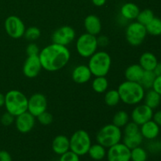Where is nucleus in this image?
Instances as JSON below:
<instances>
[{
    "mask_svg": "<svg viewBox=\"0 0 161 161\" xmlns=\"http://www.w3.org/2000/svg\"><path fill=\"white\" fill-rule=\"evenodd\" d=\"M36 118L29 112H25L15 117V126L17 130L22 134L29 133L35 127Z\"/></svg>",
    "mask_w": 161,
    "mask_h": 161,
    "instance_id": "15",
    "label": "nucleus"
},
{
    "mask_svg": "<svg viewBox=\"0 0 161 161\" xmlns=\"http://www.w3.org/2000/svg\"><path fill=\"white\" fill-rule=\"evenodd\" d=\"M39 58L42 69L53 72L61 70L69 64L71 53L67 47L52 42L40 50Z\"/></svg>",
    "mask_w": 161,
    "mask_h": 161,
    "instance_id": "1",
    "label": "nucleus"
},
{
    "mask_svg": "<svg viewBox=\"0 0 161 161\" xmlns=\"http://www.w3.org/2000/svg\"><path fill=\"white\" fill-rule=\"evenodd\" d=\"M148 149L152 153L158 152V151H160L161 149L160 143L158 142L154 141V140H151V142L148 146Z\"/></svg>",
    "mask_w": 161,
    "mask_h": 161,
    "instance_id": "39",
    "label": "nucleus"
},
{
    "mask_svg": "<svg viewBox=\"0 0 161 161\" xmlns=\"http://www.w3.org/2000/svg\"><path fill=\"white\" fill-rule=\"evenodd\" d=\"M42 69L39 55L28 56L23 64V74L28 79H34L39 75Z\"/></svg>",
    "mask_w": 161,
    "mask_h": 161,
    "instance_id": "14",
    "label": "nucleus"
},
{
    "mask_svg": "<svg viewBox=\"0 0 161 161\" xmlns=\"http://www.w3.org/2000/svg\"><path fill=\"white\" fill-rule=\"evenodd\" d=\"M47 105L48 102L46 96L42 93H35L28 97V112L37 117L41 113L47 111Z\"/></svg>",
    "mask_w": 161,
    "mask_h": 161,
    "instance_id": "11",
    "label": "nucleus"
},
{
    "mask_svg": "<svg viewBox=\"0 0 161 161\" xmlns=\"http://www.w3.org/2000/svg\"><path fill=\"white\" fill-rule=\"evenodd\" d=\"M140 12V9L135 3H124L120 8L119 14L127 21L135 20Z\"/></svg>",
    "mask_w": 161,
    "mask_h": 161,
    "instance_id": "20",
    "label": "nucleus"
},
{
    "mask_svg": "<svg viewBox=\"0 0 161 161\" xmlns=\"http://www.w3.org/2000/svg\"><path fill=\"white\" fill-rule=\"evenodd\" d=\"M160 146H161V141L160 142Z\"/></svg>",
    "mask_w": 161,
    "mask_h": 161,
    "instance_id": "48",
    "label": "nucleus"
},
{
    "mask_svg": "<svg viewBox=\"0 0 161 161\" xmlns=\"http://www.w3.org/2000/svg\"><path fill=\"white\" fill-rule=\"evenodd\" d=\"M93 3V4L96 6H98V7H101V6H103L105 4L107 0H91Z\"/></svg>",
    "mask_w": 161,
    "mask_h": 161,
    "instance_id": "44",
    "label": "nucleus"
},
{
    "mask_svg": "<svg viewBox=\"0 0 161 161\" xmlns=\"http://www.w3.org/2000/svg\"><path fill=\"white\" fill-rule=\"evenodd\" d=\"M101 161H108V160H101Z\"/></svg>",
    "mask_w": 161,
    "mask_h": 161,
    "instance_id": "47",
    "label": "nucleus"
},
{
    "mask_svg": "<svg viewBox=\"0 0 161 161\" xmlns=\"http://www.w3.org/2000/svg\"><path fill=\"white\" fill-rule=\"evenodd\" d=\"M0 161H12V157L6 150H0Z\"/></svg>",
    "mask_w": 161,
    "mask_h": 161,
    "instance_id": "42",
    "label": "nucleus"
},
{
    "mask_svg": "<svg viewBox=\"0 0 161 161\" xmlns=\"http://www.w3.org/2000/svg\"><path fill=\"white\" fill-rule=\"evenodd\" d=\"M130 119V116L125 110H119L117 113H115L113 118V124L116 127H124Z\"/></svg>",
    "mask_w": 161,
    "mask_h": 161,
    "instance_id": "28",
    "label": "nucleus"
},
{
    "mask_svg": "<svg viewBox=\"0 0 161 161\" xmlns=\"http://www.w3.org/2000/svg\"><path fill=\"white\" fill-rule=\"evenodd\" d=\"M106 157L108 161H130V149L119 142L108 148Z\"/></svg>",
    "mask_w": 161,
    "mask_h": 161,
    "instance_id": "12",
    "label": "nucleus"
},
{
    "mask_svg": "<svg viewBox=\"0 0 161 161\" xmlns=\"http://www.w3.org/2000/svg\"><path fill=\"white\" fill-rule=\"evenodd\" d=\"M154 17H155V16H154L153 12L151 9H143V10L142 11L140 10L136 20L137 21L139 22L140 24H142V25L146 26L147 24H149V22L153 19Z\"/></svg>",
    "mask_w": 161,
    "mask_h": 161,
    "instance_id": "32",
    "label": "nucleus"
},
{
    "mask_svg": "<svg viewBox=\"0 0 161 161\" xmlns=\"http://www.w3.org/2000/svg\"><path fill=\"white\" fill-rule=\"evenodd\" d=\"M120 102L127 105H136L144 99L146 90L138 82L125 80L117 88Z\"/></svg>",
    "mask_w": 161,
    "mask_h": 161,
    "instance_id": "2",
    "label": "nucleus"
},
{
    "mask_svg": "<svg viewBox=\"0 0 161 161\" xmlns=\"http://www.w3.org/2000/svg\"><path fill=\"white\" fill-rule=\"evenodd\" d=\"M92 73L86 64H79L75 66L72 72V79L78 84H84L91 80Z\"/></svg>",
    "mask_w": 161,
    "mask_h": 161,
    "instance_id": "16",
    "label": "nucleus"
},
{
    "mask_svg": "<svg viewBox=\"0 0 161 161\" xmlns=\"http://www.w3.org/2000/svg\"><path fill=\"white\" fill-rule=\"evenodd\" d=\"M41 36V31L39 28L36 26H31L29 28H26L25 31V39L28 41H35L39 39Z\"/></svg>",
    "mask_w": 161,
    "mask_h": 161,
    "instance_id": "33",
    "label": "nucleus"
},
{
    "mask_svg": "<svg viewBox=\"0 0 161 161\" xmlns=\"http://www.w3.org/2000/svg\"><path fill=\"white\" fill-rule=\"evenodd\" d=\"M4 27L8 36L15 39L23 37L26 29L23 20L15 15H11L6 17Z\"/></svg>",
    "mask_w": 161,
    "mask_h": 161,
    "instance_id": "9",
    "label": "nucleus"
},
{
    "mask_svg": "<svg viewBox=\"0 0 161 161\" xmlns=\"http://www.w3.org/2000/svg\"><path fill=\"white\" fill-rule=\"evenodd\" d=\"M152 89L161 95V75L156 76Z\"/></svg>",
    "mask_w": 161,
    "mask_h": 161,
    "instance_id": "40",
    "label": "nucleus"
},
{
    "mask_svg": "<svg viewBox=\"0 0 161 161\" xmlns=\"http://www.w3.org/2000/svg\"><path fill=\"white\" fill-rule=\"evenodd\" d=\"M153 119L158 124L160 127H161V110L156 112L153 113Z\"/></svg>",
    "mask_w": 161,
    "mask_h": 161,
    "instance_id": "43",
    "label": "nucleus"
},
{
    "mask_svg": "<svg viewBox=\"0 0 161 161\" xmlns=\"http://www.w3.org/2000/svg\"><path fill=\"white\" fill-rule=\"evenodd\" d=\"M148 153L145 149L138 146L130 149V160L131 161H146Z\"/></svg>",
    "mask_w": 161,
    "mask_h": 161,
    "instance_id": "31",
    "label": "nucleus"
},
{
    "mask_svg": "<svg viewBox=\"0 0 161 161\" xmlns=\"http://www.w3.org/2000/svg\"><path fill=\"white\" fill-rule=\"evenodd\" d=\"M153 72L155 73V75H157V76H158V75H161V62H159L158 61L157 66H156L155 69H154Z\"/></svg>",
    "mask_w": 161,
    "mask_h": 161,
    "instance_id": "45",
    "label": "nucleus"
},
{
    "mask_svg": "<svg viewBox=\"0 0 161 161\" xmlns=\"http://www.w3.org/2000/svg\"><path fill=\"white\" fill-rule=\"evenodd\" d=\"M156 76L157 75H155L153 71H145L141 80L139 81V83L143 86L145 90L152 89Z\"/></svg>",
    "mask_w": 161,
    "mask_h": 161,
    "instance_id": "30",
    "label": "nucleus"
},
{
    "mask_svg": "<svg viewBox=\"0 0 161 161\" xmlns=\"http://www.w3.org/2000/svg\"><path fill=\"white\" fill-rule=\"evenodd\" d=\"M126 39L130 45L133 47L140 46L147 36L146 26L139 22H131L127 26L125 30Z\"/></svg>",
    "mask_w": 161,
    "mask_h": 161,
    "instance_id": "8",
    "label": "nucleus"
},
{
    "mask_svg": "<svg viewBox=\"0 0 161 161\" xmlns=\"http://www.w3.org/2000/svg\"><path fill=\"white\" fill-rule=\"evenodd\" d=\"M59 161H80V156L77 155L72 151L69 150L68 152L61 155Z\"/></svg>",
    "mask_w": 161,
    "mask_h": 161,
    "instance_id": "36",
    "label": "nucleus"
},
{
    "mask_svg": "<svg viewBox=\"0 0 161 161\" xmlns=\"http://www.w3.org/2000/svg\"><path fill=\"white\" fill-rule=\"evenodd\" d=\"M87 65L94 76H106L112 67V58L105 50L96 51L89 58Z\"/></svg>",
    "mask_w": 161,
    "mask_h": 161,
    "instance_id": "4",
    "label": "nucleus"
},
{
    "mask_svg": "<svg viewBox=\"0 0 161 161\" xmlns=\"http://www.w3.org/2000/svg\"><path fill=\"white\" fill-rule=\"evenodd\" d=\"M52 150L57 155H62L70 150L69 138L63 135H59L53 138L52 142Z\"/></svg>",
    "mask_w": 161,
    "mask_h": 161,
    "instance_id": "19",
    "label": "nucleus"
},
{
    "mask_svg": "<svg viewBox=\"0 0 161 161\" xmlns=\"http://www.w3.org/2000/svg\"><path fill=\"white\" fill-rule=\"evenodd\" d=\"M36 118H37V120L39 121V124L43 126H48L51 124L53 119V116L47 111H45L44 113H41Z\"/></svg>",
    "mask_w": 161,
    "mask_h": 161,
    "instance_id": "35",
    "label": "nucleus"
},
{
    "mask_svg": "<svg viewBox=\"0 0 161 161\" xmlns=\"http://www.w3.org/2000/svg\"><path fill=\"white\" fill-rule=\"evenodd\" d=\"M153 109L149 108L145 104H138L134 108L130 113L131 120L138 126L142 125L147 121L153 119Z\"/></svg>",
    "mask_w": 161,
    "mask_h": 161,
    "instance_id": "13",
    "label": "nucleus"
},
{
    "mask_svg": "<svg viewBox=\"0 0 161 161\" xmlns=\"http://www.w3.org/2000/svg\"><path fill=\"white\" fill-rule=\"evenodd\" d=\"M105 102L108 106L115 107L120 102V97H119V92L117 90L112 89L109 91H107L105 94Z\"/></svg>",
    "mask_w": 161,
    "mask_h": 161,
    "instance_id": "29",
    "label": "nucleus"
},
{
    "mask_svg": "<svg viewBox=\"0 0 161 161\" xmlns=\"http://www.w3.org/2000/svg\"><path fill=\"white\" fill-rule=\"evenodd\" d=\"M157 63V57L151 52H145L140 56L139 64L145 71H153Z\"/></svg>",
    "mask_w": 161,
    "mask_h": 161,
    "instance_id": "22",
    "label": "nucleus"
},
{
    "mask_svg": "<svg viewBox=\"0 0 161 161\" xmlns=\"http://www.w3.org/2000/svg\"><path fill=\"white\" fill-rule=\"evenodd\" d=\"M123 133L119 127L113 124H105L102 127L96 135L97 143L102 145L106 149L120 142Z\"/></svg>",
    "mask_w": 161,
    "mask_h": 161,
    "instance_id": "5",
    "label": "nucleus"
},
{
    "mask_svg": "<svg viewBox=\"0 0 161 161\" xmlns=\"http://www.w3.org/2000/svg\"><path fill=\"white\" fill-rule=\"evenodd\" d=\"M83 25L86 32L93 36H98L102 31V26L100 18L94 14H90L86 16L84 19Z\"/></svg>",
    "mask_w": 161,
    "mask_h": 161,
    "instance_id": "18",
    "label": "nucleus"
},
{
    "mask_svg": "<svg viewBox=\"0 0 161 161\" xmlns=\"http://www.w3.org/2000/svg\"><path fill=\"white\" fill-rule=\"evenodd\" d=\"M160 127L153 119H150L140 126V133L142 135L143 138L149 141L155 140L160 134Z\"/></svg>",
    "mask_w": 161,
    "mask_h": 161,
    "instance_id": "17",
    "label": "nucleus"
},
{
    "mask_svg": "<svg viewBox=\"0 0 161 161\" xmlns=\"http://www.w3.org/2000/svg\"><path fill=\"white\" fill-rule=\"evenodd\" d=\"M143 139L144 138H143L142 135H141L140 132H138V133L134 135H130V136H124L123 138V143L129 149H132L134 148L141 146Z\"/></svg>",
    "mask_w": 161,
    "mask_h": 161,
    "instance_id": "26",
    "label": "nucleus"
},
{
    "mask_svg": "<svg viewBox=\"0 0 161 161\" xmlns=\"http://www.w3.org/2000/svg\"><path fill=\"white\" fill-rule=\"evenodd\" d=\"M145 70L139 64H133L129 65L124 72L126 80L132 82H138L141 80Z\"/></svg>",
    "mask_w": 161,
    "mask_h": 161,
    "instance_id": "21",
    "label": "nucleus"
},
{
    "mask_svg": "<svg viewBox=\"0 0 161 161\" xmlns=\"http://www.w3.org/2000/svg\"><path fill=\"white\" fill-rule=\"evenodd\" d=\"M124 127V136H130V135H134L140 132V126L134 123L133 121H131V122L129 121Z\"/></svg>",
    "mask_w": 161,
    "mask_h": 161,
    "instance_id": "34",
    "label": "nucleus"
},
{
    "mask_svg": "<svg viewBox=\"0 0 161 161\" xmlns=\"http://www.w3.org/2000/svg\"><path fill=\"white\" fill-rule=\"evenodd\" d=\"M75 39V31L72 27L64 25L55 30L52 34L51 39L53 43L67 47Z\"/></svg>",
    "mask_w": 161,
    "mask_h": 161,
    "instance_id": "10",
    "label": "nucleus"
},
{
    "mask_svg": "<svg viewBox=\"0 0 161 161\" xmlns=\"http://www.w3.org/2000/svg\"><path fill=\"white\" fill-rule=\"evenodd\" d=\"M92 88L94 91L98 94L106 92L108 88V81L106 76H95L92 81Z\"/></svg>",
    "mask_w": 161,
    "mask_h": 161,
    "instance_id": "25",
    "label": "nucleus"
},
{
    "mask_svg": "<svg viewBox=\"0 0 161 161\" xmlns=\"http://www.w3.org/2000/svg\"><path fill=\"white\" fill-rule=\"evenodd\" d=\"M27 96L18 90H10L5 94V104L6 112L17 116L18 115L28 111Z\"/></svg>",
    "mask_w": 161,
    "mask_h": 161,
    "instance_id": "3",
    "label": "nucleus"
},
{
    "mask_svg": "<svg viewBox=\"0 0 161 161\" xmlns=\"http://www.w3.org/2000/svg\"><path fill=\"white\" fill-rule=\"evenodd\" d=\"M97 44H98V47H105L106 46H108L109 40H108V38L105 36H100L99 37H97Z\"/></svg>",
    "mask_w": 161,
    "mask_h": 161,
    "instance_id": "41",
    "label": "nucleus"
},
{
    "mask_svg": "<svg viewBox=\"0 0 161 161\" xmlns=\"http://www.w3.org/2000/svg\"><path fill=\"white\" fill-rule=\"evenodd\" d=\"M147 34L153 36H159L161 35V19L154 17L153 19L146 25Z\"/></svg>",
    "mask_w": 161,
    "mask_h": 161,
    "instance_id": "27",
    "label": "nucleus"
},
{
    "mask_svg": "<svg viewBox=\"0 0 161 161\" xmlns=\"http://www.w3.org/2000/svg\"><path fill=\"white\" fill-rule=\"evenodd\" d=\"M1 123L4 126H10L11 124H13L15 121V116H13L12 114H10L8 112H6L5 113H3L1 116Z\"/></svg>",
    "mask_w": 161,
    "mask_h": 161,
    "instance_id": "37",
    "label": "nucleus"
},
{
    "mask_svg": "<svg viewBox=\"0 0 161 161\" xmlns=\"http://www.w3.org/2000/svg\"><path fill=\"white\" fill-rule=\"evenodd\" d=\"M70 150L80 157L87 154L92 145L91 138L88 132L85 130H78L74 132L69 138Z\"/></svg>",
    "mask_w": 161,
    "mask_h": 161,
    "instance_id": "6",
    "label": "nucleus"
},
{
    "mask_svg": "<svg viewBox=\"0 0 161 161\" xmlns=\"http://www.w3.org/2000/svg\"><path fill=\"white\" fill-rule=\"evenodd\" d=\"M40 50H39V46L35 42H31L28 44L26 47V53L28 56L31 55H39Z\"/></svg>",
    "mask_w": 161,
    "mask_h": 161,
    "instance_id": "38",
    "label": "nucleus"
},
{
    "mask_svg": "<svg viewBox=\"0 0 161 161\" xmlns=\"http://www.w3.org/2000/svg\"><path fill=\"white\" fill-rule=\"evenodd\" d=\"M5 104V95L0 92V108L4 106Z\"/></svg>",
    "mask_w": 161,
    "mask_h": 161,
    "instance_id": "46",
    "label": "nucleus"
},
{
    "mask_svg": "<svg viewBox=\"0 0 161 161\" xmlns=\"http://www.w3.org/2000/svg\"><path fill=\"white\" fill-rule=\"evenodd\" d=\"M87 154L92 160L95 161H101L106 157V148L104 147L102 145L98 144V143L93 144L90 147Z\"/></svg>",
    "mask_w": 161,
    "mask_h": 161,
    "instance_id": "23",
    "label": "nucleus"
},
{
    "mask_svg": "<svg viewBox=\"0 0 161 161\" xmlns=\"http://www.w3.org/2000/svg\"><path fill=\"white\" fill-rule=\"evenodd\" d=\"M98 48L97 36L89 33H83L78 37L75 42V49L80 57L89 58Z\"/></svg>",
    "mask_w": 161,
    "mask_h": 161,
    "instance_id": "7",
    "label": "nucleus"
},
{
    "mask_svg": "<svg viewBox=\"0 0 161 161\" xmlns=\"http://www.w3.org/2000/svg\"><path fill=\"white\" fill-rule=\"evenodd\" d=\"M145 105L149 106L152 109L157 108L160 105L161 102V95L153 91V89L148 90L147 92L145 93L144 96Z\"/></svg>",
    "mask_w": 161,
    "mask_h": 161,
    "instance_id": "24",
    "label": "nucleus"
}]
</instances>
